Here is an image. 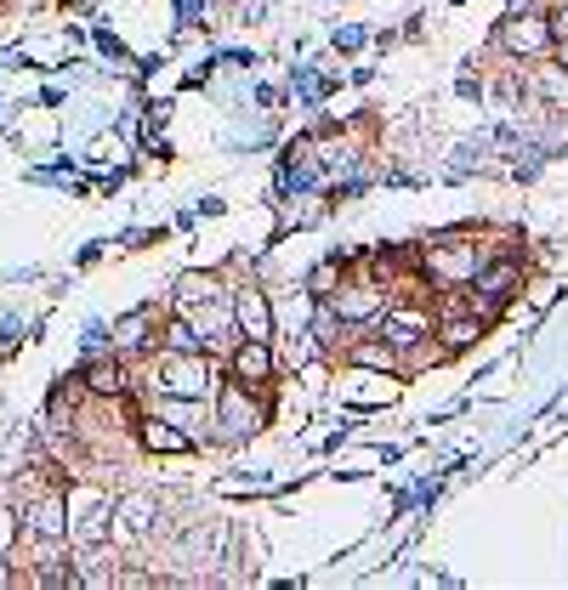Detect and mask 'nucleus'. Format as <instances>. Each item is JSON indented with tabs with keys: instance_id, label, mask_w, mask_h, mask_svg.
Segmentation results:
<instances>
[{
	"instance_id": "ddd939ff",
	"label": "nucleus",
	"mask_w": 568,
	"mask_h": 590,
	"mask_svg": "<svg viewBox=\"0 0 568 590\" xmlns=\"http://www.w3.org/2000/svg\"><path fill=\"white\" fill-rule=\"evenodd\" d=\"M432 267H438L444 278H466V273H478L483 261L472 256V250H449V256H444V250H432Z\"/></svg>"
},
{
	"instance_id": "9b49d317",
	"label": "nucleus",
	"mask_w": 568,
	"mask_h": 590,
	"mask_svg": "<svg viewBox=\"0 0 568 590\" xmlns=\"http://www.w3.org/2000/svg\"><path fill=\"white\" fill-rule=\"evenodd\" d=\"M120 517H125V528L142 539L154 528V500H148V494H131V500H120Z\"/></svg>"
},
{
	"instance_id": "2eb2a0df",
	"label": "nucleus",
	"mask_w": 568,
	"mask_h": 590,
	"mask_svg": "<svg viewBox=\"0 0 568 590\" xmlns=\"http://www.w3.org/2000/svg\"><path fill=\"white\" fill-rule=\"evenodd\" d=\"M478 335H483V318H449V324H444V347L449 352H455V347H472Z\"/></svg>"
},
{
	"instance_id": "9d476101",
	"label": "nucleus",
	"mask_w": 568,
	"mask_h": 590,
	"mask_svg": "<svg viewBox=\"0 0 568 590\" xmlns=\"http://www.w3.org/2000/svg\"><path fill=\"white\" fill-rule=\"evenodd\" d=\"M142 443H148L154 454H188V449H194V437L171 432L165 420H142Z\"/></svg>"
},
{
	"instance_id": "5701e85b",
	"label": "nucleus",
	"mask_w": 568,
	"mask_h": 590,
	"mask_svg": "<svg viewBox=\"0 0 568 590\" xmlns=\"http://www.w3.org/2000/svg\"><path fill=\"white\" fill-rule=\"evenodd\" d=\"M0 585H12V573H6V568H0Z\"/></svg>"
},
{
	"instance_id": "7ed1b4c3",
	"label": "nucleus",
	"mask_w": 568,
	"mask_h": 590,
	"mask_svg": "<svg viewBox=\"0 0 568 590\" xmlns=\"http://www.w3.org/2000/svg\"><path fill=\"white\" fill-rule=\"evenodd\" d=\"M551 40H557V23H546V18H512L506 29H500V46L506 52H517V57H540V52H551Z\"/></svg>"
},
{
	"instance_id": "4be33fe9",
	"label": "nucleus",
	"mask_w": 568,
	"mask_h": 590,
	"mask_svg": "<svg viewBox=\"0 0 568 590\" xmlns=\"http://www.w3.org/2000/svg\"><path fill=\"white\" fill-rule=\"evenodd\" d=\"M529 6H534V0H512V12H529Z\"/></svg>"
},
{
	"instance_id": "a211bd4d",
	"label": "nucleus",
	"mask_w": 568,
	"mask_h": 590,
	"mask_svg": "<svg viewBox=\"0 0 568 590\" xmlns=\"http://www.w3.org/2000/svg\"><path fill=\"white\" fill-rule=\"evenodd\" d=\"M353 358H358V364H370V369H392V341H387V347H381V341H364Z\"/></svg>"
},
{
	"instance_id": "6e6552de",
	"label": "nucleus",
	"mask_w": 568,
	"mask_h": 590,
	"mask_svg": "<svg viewBox=\"0 0 568 590\" xmlns=\"http://www.w3.org/2000/svg\"><path fill=\"white\" fill-rule=\"evenodd\" d=\"M148 330H154V307H137V313H125L120 324H114V352H142L148 347Z\"/></svg>"
},
{
	"instance_id": "20e7f679",
	"label": "nucleus",
	"mask_w": 568,
	"mask_h": 590,
	"mask_svg": "<svg viewBox=\"0 0 568 590\" xmlns=\"http://www.w3.org/2000/svg\"><path fill=\"white\" fill-rule=\"evenodd\" d=\"M233 381H245V386H267L273 381V352H267V341H239L233 347Z\"/></svg>"
},
{
	"instance_id": "f3484780",
	"label": "nucleus",
	"mask_w": 568,
	"mask_h": 590,
	"mask_svg": "<svg viewBox=\"0 0 568 590\" xmlns=\"http://www.w3.org/2000/svg\"><path fill=\"white\" fill-rule=\"evenodd\" d=\"M171 352H205V341H199V330L188 324V318L171 324Z\"/></svg>"
},
{
	"instance_id": "412c9836",
	"label": "nucleus",
	"mask_w": 568,
	"mask_h": 590,
	"mask_svg": "<svg viewBox=\"0 0 568 590\" xmlns=\"http://www.w3.org/2000/svg\"><path fill=\"white\" fill-rule=\"evenodd\" d=\"M551 52H557V69L568 74V35H563V40H551Z\"/></svg>"
},
{
	"instance_id": "f8f14e48",
	"label": "nucleus",
	"mask_w": 568,
	"mask_h": 590,
	"mask_svg": "<svg viewBox=\"0 0 568 590\" xmlns=\"http://www.w3.org/2000/svg\"><path fill=\"white\" fill-rule=\"evenodd\" d=\"M74 534H80V545H103V539H108V500H91L86 505V522H80Z\"/></svg>"
},
{
	"instance_id": "dca6fc26",
	"label": "nucleus",
	"mask_w": 568,
	"mask_h": 590,
	"mask_svg": "<svg viewBox=\"0 0 568 590\" xmlns=\"http://www.w3.org/2000/svg\"><path fill=\"white\" fill-rule=\"evenodd\" d=\"M336 330H341V313H336V301H324L319 318H313V335H319V347H336Z\"/></svg>"
},
{
	"instance_id": "4468645a",
	"label": "nucleus",
	"mask_w": 568,
	"mask_h": 590,
	"mask_svg": "<svg viewBox=\"0 0 568 590\" xmlns=\"http://www.w3.org/2000/svg\"><path fill=\"white\" fill-rule=\"evenodd\" d=\"M86 386H91V392H114V398H120V392H125V369L120 364H91L86 369Z\"/></svg>"
},
{
	"instance_id": "39448f33",
	"label": "nucleus",
	"mask_w": 568,
	"mask_h": 590,
	"mask_svg": "<svg viewBox=\"0 0 568 590\" xmlns=\"http://www.w3.org/2000/svg\"><path fill=\"white\" fill-rule=\"evenodd\" d=\"M233 318H239V330H245L250 341H267V335H273V307H267L262 290H239V301H233Z\"/></svg>"
},
{
	"instance_id": "6ab92c4d",
	"label": "nucleus",
	"mask_w": 568,
	"mask_h": 590,
	"mask_svg": "<svg viewBox=\"0 0 568 590\" xmlns=\"http://www.w3.org/2000/svg\"><path fill=\"white\" fill-rule=\"evenodd\" d=\"M12 545H18V517L0 511V556H12Z\"/></svg>"
},
{
	"instance_id": "0eeeda50",
	"label": "nucleus",
	"mask_w": 568,
	"mask_h": 590,
	"mask_svg": "<svg viewBox=\"0 0 568 590\" xmlns=\"http://www.w3.org/2000/svg\"><path fill=\"white\" fill-rule=\"evenodd\" d=\"M29 528H35L40 539H69V505H63V494H46V500H35V511H29Z\"/></svg>"
},
{
	"instance_id": "aec40b11",
	"label": "nucleus",
	"mask_w": 568,
	"mask_h": 590,
	"mask_svg": "<svg viewBox=\"0 0 568 590\" xmlns=\"http://www.w3.org/2000/svg\"><path fill=\"white\" fill-rule=\"evenodd\" d=\"M364 46V29H336V52H358Z\"/></svg>"
},
{
	"instance_id": "f03ea898",
	"label": "nucleus",
	"mask_w": 568,
	"mask_h": 590,
	"mask_svg": "<svg viewBox=\"0 0 568 590\" xmlns=\"http://www.w3.org/2000/svg\"><path fill=\"white\" fill-rule=\"evenodd\" d=\"M216 420H222V432L228 437H250L256 426H262V409L250 403L245 381H228L222 392H216Z\"/></svg>"
},
{
	"instance_id": "423d86ee",
	"label": "nucleus",
	"mask_w": 568,
	"mask_h": 590,
	"mask_svg": "<svg viewBox=\"0 0 568 590\" xmlns=\"http://www.w3.org/2000/svg\"><path fill=\"white\" fill-rule=\"evenodd\" d=\"M478 278V295H483V313H489V307H500V301H512V290H517V261H495V267H489V273H472Z\"/></svg>"
},
{
	"instance_id": "1a4fd4ad",
	"label": "nucleus",
	"mask_w": 568,
	"mask_h": 590,
	"mask_svg": "<svg viewBox=\"0 0 568 590\" xmlns=\"http://www.w3.org/2000/svg\"><path fill=\"white\" fill-rule=\"evenodd\" d=\"M211 301H216V278H205V273H182L177 278V307H182V313L211 307Z\"/></svg>"
},
{
	"instance_id": "f257e3e1",
	"label": "nucleus",
	"mask_w": 568,
	"mask_h": 590,
	"mask_svg": "<svg viewBox=\"0 0 568 590\" xmlns=\"http://www.w3.org/2000/svg\"><path fill=\"white\" fill-rule=\"evenodd\" d=\"M154 386H160L165 398H182V403L205 398V392H211V364H205V352H171Z\"/></svg>"
}]
</instances>
